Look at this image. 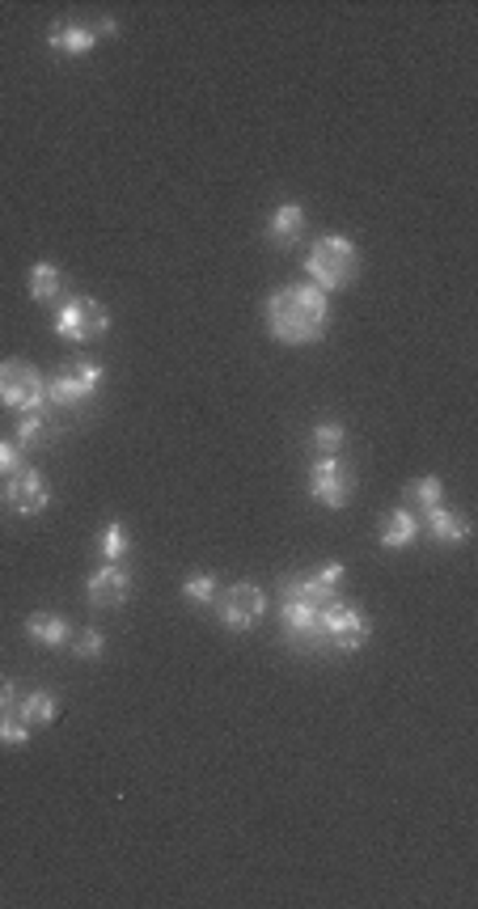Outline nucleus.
Wrapping results in <instances>:
<instances>
[{
	"label": "nucleus",
	"instance_id": "f257e3e1",
	"mask_svg": "<svg viewBox=\"0 0 478 909\" xmlns=\"http://www.w3.org/2000/svg\"><path fill=\"white\" fill-rule=\"evenodd\" d=\"M330 322V305H326V292H318L314 284H293V289H279L267 301V334L284 347H309L326 334Z\"/></svg>",
	"mask_w": 478,
	"mask_h": 909
},
{
	"label": "nucleus",
	"instance_id": "f3484780",
	"mask_svg": "<svg viewBox=\"0 0 478 909\" xmlns=\"http://www.w3.org/2000/svg\"><path fill=\"white\" fill-rule=\"evenodd\" d=\"M26 639L60 652V647L72 644V626L69 618H60V614H30V618H26Z\"/></svg>",
	"mask_w": 478,
	"mask_h": 909
},
{
	"label": "nucleus",
	"instance_id": "aec40b11",
	"mask_svg": "<svg viewBox=\"0 0 478 909\" xmlns=\"http://www.w3.org/2000/svg\"><path fill=\"white\" fill-rule=\"evenodd\" d=\"M51 441V415L47 411H26L22 415V423H18V448L22 453H34L39 444H47Z\"/></svg>",
	"mask_w": 478,
	"mask_h": 909
},
{
	"label": "nucleus",
	"instance_id": "4468645a",
	"mask_svg": "<svg viewBox=\"0 0 478 909\" xmlns=\"http://www.w3.org/2000/svg\"><path fill=\"white\" fill-rule=\"evenodd\" d=\"M267 238H272L279 250H296L305 242V208L301 203H279L272 212V224H267Z\"/></svg>",
	"mask_w": 478,
	"mask_h": 909
},
{
	"label": "nucleus",
	"instance_id": "ddd939ff",
	"mask_svg": "<svg viewBox=\"0 0 478 909\" xmlns=\"http://www.w3.org/2000/svg\"><path fill=\"white\" fill-rule=\"evenodd\" d=\"M47 47L60 51V55L81 60V55H90L93 47H98V30H93V26H81V22H51V30H47Z\"/></svg>",
	"mask_w": 478,
	"mask_h": 909
},
{
	"label": "nucleus",
	"instance_id": "423d86ee",
	"mask_svg": "<svg viewBox=\"0 0 478 909\" xmlns=\"http://www.w3.org/2000/svg\"><path fill=\"white\" fill-rule=\"evenodd\" d=\"M106 331H111V313H106V305H98L93 296H72L55 313V334L64 343H93Z\"/></svg>",
	"mask_w": 478,
	"mask_h": 909
},
{
	"label": "nucleus",
	"instance_id": "a878e982",
	"mask_svg": "<svg viewBox=\"0 0 478 909\" xmlns=\"http://www.w3.org/2000/svg\"><path fill=\"white\" fill-rule=\"evenodd\" d=\"M72 652H77V660H98L102 652H106V639H102V630H93V626H85L77 639H72Z\"/></svg>",
	"mask_w": 478,
	"mask_h": 909
},
{
	"label": "nucleus",
	"instance_id": "cd10ccee",
	"mask_svg": "<svg viewBox=\"0 0 478 909\" xmlns=\"http://www.w3.org/2000/svg\"><path fill=\"white\" fill-rule=\"evenodd\" d=\"M13 694H18V689H13V681H4V677H0V710L13 707Z\"/></svg>",
	"mask_w": 478,
	"mask_h": 909
},
{
	"label": "nucleus",
	"instance_id": "412c9836",
	"mask_svg": "<svg viewBox=\"0 0 478 909\" xmlns=\"http://www.w3.org/2000/svg\"><path fill=\"white\" fill-rule=\"evenodd\" d=\"M309 444H314V457H339L343 448H347V427L335 420L318 423L314 436H309Z\"/></svg>",
	"mask_w": 478,
	"mask_h": 909
},
{
	"label": "nucleus",
	"instance_id": "f8f14e48",
	"mask_svg": "<svg viewBox=\"0 0 478 909\" xmlns=\"http://www.w3.org/2000/svg\"><path fill=\"white\" fill-rule=\"evenodd\" d=\"M343 579H347V567H343V563H330V567L314 572V576L288 579V584H284V597L309 600V605H326V600L339 597Z\"/></svg>",
	"mask_w": 478,
	"mask_h": 909
},
{
	"label": "nucleus",
	"instance_id": "1a4fd4ad",
	"mask_svg": "<svg viewBox=\"0 0 478 909\" xmlns=\"http://www.w3.org/2000/svg\"><path fill=\"white\" fill-rule=\"evenodd\" d=\"M279 622H284V644L296 647V652H326V635L318 626V605L309 600H296V597H284V609H279Z\"/></svg>",
	"mask_w": 478,
	"mask_h": 909
},
{
	"label": "nucleus",
	"instance_id": "f03ea898",
	"mask_svg": "<svg viewBox=\"0 0 478 909\" xmlns=\"http://www.w3.org/2000/svg\"><path fill=\"white\" fill-rule=\"evenodd\" d=\"M305 271H309V284L318 292L352 289L356 275H360V250L343 233H322L305 254Z\"/></svg>",
	"mask_w": 478,
	"mask_h": 909
},
{
	"label": "nucleus",
	"instance_id": "393cba45",
	"mask_svg": "<svg viewBox=\"0 0 478 909\" xmlns=\"http://www.w3.org/2000/svg\"><path fill=\"white\" fill-rule=\"evenodd\" d=\"M216 593H221V584H216V576H191L183 584V597L191 600V605H200V609H212V600H216Z\"/></svg>",
	"mask_w": 478,
	"mask_h": 909
},
{
	"label": "nucleus",
	"instance_id": "6ab92c4d",
	"mask_svg": "<svg viewBox=\"0 0 478 909\" xmlns=\"http://www.w3.org/2000/svg\"><path fill=\"white\" fill-rule=\"evenodd\" d=\"M13 710L22 715L30 728H51V724H55V715H60V703H55V694H51V689H34V694H26Z\"/></svg>",
	"mask_w": 478,
	"mask_h": 909
},
{
	"label": "nucleus",
	"instance_id": "b1692460",
	"mask_svg": "<svg viewBox=\"0 0 478 909\" xmlns=\"http://www.w3.org/2000/svg\"><path fill=\"white\" fill-rule=\"evenodd\" d=\"M407 508H436V504H440V499H445V483H440V478H433V474H428V478H415V483H410L407 487Z\"/></svg>",
	"mask_w": 478,
	"mask_h": 909
},
{
	"label": "nucleus",
	"instance_id": "9d476101",
	"mask_svg": "<svg viewBox=\"0 0 478 909\" xmlns=\"http://www.w3.org/2000/svg\"><path fill=\"white\" fill-rule=\"evenodd\" d=\"M4 504L18 512V516H43L47 504H51V487L39 469L22 466L18 474H9L4 483Z\"/></svg>",
	"mask_w": 478,
	"mask_h": 909
},
{
	"label": "nucleus",
	"instance_id": "c85d7f7f",
	"mask_svg": "<svg viewBox=\"0 0 478 909\" xmlns=\"http://www.w3.org/2000/svg\"><path fill=\"white\" fill-rule=\"evenodd\" d=\"M93 30H98V39H111V34H119V22H114V18H102Z\"/></svg>",
	"mask_w": 478,
	"mask_h": 909
},
{
	"label": "nucleus",
	"instance_id": "2eb2a0df",
	"mask_svg": "<svg viewBox=\"0 0 478 909\" xmlns=\"http://www.w3.org/2000/svg\"><path fill=\"white\" fill-rule=\"evenodd\" d=\"M419 529H424V525H419L415 508H394V512H386L377 542H382V551H407V546H415Z\"/></svg>",
	"mask_w": 478,
	"mask_h": 909
},
{
	"label": "nucleus",
	"instance_id": "20e7f679",
	"mask_svg": "<svg viewBox=\"0 0 478 909\" xmlns=\"http://www.w3.org/2000/svg\"><path fill=\"white\" fill-rule=\"evenodd\" d=\"M102 381H106V368L98 360H77L72 368H64V373H55V377L47 381V406L81 411L102 390Z\"/></svg>",
	"mask_w": 478,
	"mask_h": 909
},
{
	"label": "nucleus",
	"instance_id": "6e6552de",
	"mask_svg": "<svg viewBox=\"0 0 478 909\" xmlns=\"http://www.w3.org/2000/svg\"><path fill=\"white\" fill-rule=\"evenodd\" d=\"M212 609L225 630H251L254 622L267 614V593L258 584H233L228 593H216Z\"/></svg>",
	"mask_w": 478,
	"mask_h": 909
},
{
	"label": "nucleus",
	"instance_id": "bb28decb",
	"mask_svg": "<svg viewBox=\"0 0 478 909\" xmlns=\"http://www.w3.org/2000/svg\"><path fill=\"white\" fill-rule=\"evenodd\" d=\"M26 466L22 448L13 441H0V478H9V474H18V469Z\"/></svg>",
	"mask_w": 478,
	"mask_h": 909
},
{
	"label": "nucleus",
	"instance_id": "4be33fe9",
	"mask_svg": "<svg viewBox=\"0 0 478 909\" xmlns=\"http://www.w3.org/2000/svg\"><path fill=\"white\" fill-rule=\"evenodd\" d=\"M128 551H132V542H128L123 521H106V529L98 533V555L106 558V563H123Z\"/></svg>",
	"mask_w": 478,
	"mask_h": 909
},
{
	"label": "nucleus",
	"instance_id": "9b49d317",
	"mask_svg": "<svg viewBox=\"0 0 478 909\" xmlns=\"http://www.w3.org/2000/svg\"><path fill=\"white\" fill-rule=\"evenodd\" d=\"M128 593H132V576H128L123 563H102L85 584V600L93 609H114V605L128 600Z\"/></svg>",
	"mask_w": 478,
	"mask_h": 909
},
{
	"label": "nucleus",
	"instance_id": "7ed1b4c3",
	"mask_svg": "<svg viewBox=\"0 0 478 909\" xmlns=\"http://www.w3.org/2000/svg\"><path fill=\"white\" fill-rule=\"evenodd\" d=\"M318 626H322V635H326V647H335V652H343V656L356 652V647L373 635V622H368L365 609L352 605V600H339V597L318 605Z\"/></svg>",
	"mask_w": 478,
	"mask_h": 909
},
{
	"label": "nucleus",
	"instance_id": "a211bd4d",
	"mask_svg": "<svg viewBox=\"0 0 478 909\" xmlns=\"http://www.w3.org/2000/svg\"><path fill=\"white\" fill-rule=\"evenodd\" d=\"M26 292H30V301H39V305L55 301V296L64 292V271L55 263H34L30 275H26Z\"/></svg>",
	"mask_w": 478,
	"mask_h": 909
},
{
	"label": "nucleus",
	"instance_id": "0eeeda50",
	"mask_svg": "<svg viewBox=\"0 0 478 909\" xmlns=\"http://www.w3.org/2000/svg\"><path fill=\"white\" fill-rule=\"evenodd\" d=\"M352 487H356V478H352V469L343 466L339 457H314V466H309V499L314 504L330 512L347 508L352 504Z\"/></svg>",
	"mask_w": 478,
	"mask_h": 909
},
{
	"label": "nucleus",
	"instance_id": "5701e85b",
	"mask_svg": "<svg viewBox=\"0 0 478 909\" xmlns=\"http://www.w3.org/2000/svg\"><path fill=\"white\" fill-rule=\"evenodd\" d=\"M30 733H34V728H30L13 707L0 710V745H4V749H22V745H30Z\"/></svg>",
	"mask_w": 478,
	"mask_h": 909
},
{
	"label": "nucleus",
	"instance_id": "39448f33",
	"mask_svg": "<svg viewBox=\"0 0 478 909\" xmlns=\"http://www.w3.org/2000/svg\"><path fill=\"white\" fill-rule=\"evenodd\" d=\"M0 406L9 411H47V381L34 364L26 360H4L0 364Z\"/></svg>",
	"mask_w": 478,
	"mask_h": 909
},
{
	"label": "nucleus",
	"instance_id": "dca6fc26",
	"mask_svg": "<svg viewBox=\"0 0 478 909\" xmlns=\"http://www.w3.org/2000/svg\"><path fill=\"white\" fill-rule=\"evenodd\" d=\"M419 525H428V533H433L440 546H461V542L470 537V521H466L461 512L445 508V504H436V508L424 512Z\"/></svg>",
	"mask_w": 478,
	"mask_h": 909
}]
</instances>
